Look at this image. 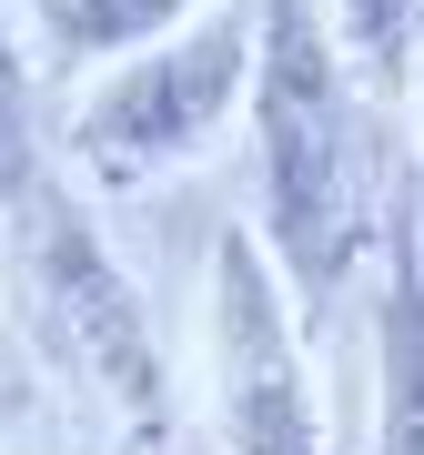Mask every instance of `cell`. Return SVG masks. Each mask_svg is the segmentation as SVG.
<instances>
[{
    "label": "cell",
    "mask_w": 424,
    "mask_h": 455,
    "mask_svg": "<svg viewBox=\"0 0 424 455\" xmlns=\"http://www.w3.org/2000/svg\"><path fill=\"white\" fill-rule=\"evenodd\" d=\"M414 92H424V51H414ZM414 243H424V223H414Z\"/></svg>",
    "instance_id": "30bf717a"
},
{
    "label": "cell",
    "mask_w": 424,
    "mask_h": 455,
    "mask_svg": "<svg viewBox=\"0 0 424 455\" xmlns=\"http://www.w3.org/2000/svg\"><path fill=\"white\" fill-rule=\"evenodd\" d=\"M253 82V11H212V20H182V31L122 51V71L101 82L61 132V172L82 193L122 203V193H152L172 163H192L212 132L232 122V101Z\"/></svg>",
    "instance_id": "3957f363"
},
{
    "label": "cell",
    "mask_w": 424,
    "mask_h": 455,
    "mask_svg": "<svg viewBox=\"0 0 424 455\" xmlns=\"http://www.w3.org/2000/svg\"><path fill=\"white\" fill-rule=\"evenodd\" d=\"M253 152H263V243H273L294 304H324L364 243L354 182V61L324 0H253Z\"/></svg>",
    "instance_id": "6da1fadb"
},
{
    "label": "cell",
    "mask_w": 424,
    "mask_h": 455,
    "mask_svg": "<svg viewBox=\"0 0 424 455\" xmlns=\"http://www.w3.org/2000/svg\"><path fill=\"white\" fill-rule=\"evenodd\" d=\"M202 0H31V51L41 71H82V61H122V51L182 31Z\"/></svg>",
    "instance_id": "8992f818"
},
{
    "label": "cell",
    "mask_w": 424,
    "mask_h": 455,
    "mask_svg": "<svg viewBox=\"0 0 424 455\" xmlns=\"http://www.w3.org/2000/svg\"><path fill=\"white\" fill-rule=\"evenodd\" d=\"M374 455H424V243H384L374 304Z\"/></svg>",
    "instance_id": "5b68a950"
},
{
    "label": "cell",
    "mask_w": 424,
    "mask_h": 455,
    "mask_svg": "<svg viewBox=\"0 0 424 455\" xmlns=\"http://www.w3.org/2000/svg\"><path fill=\"white\" fill-rule=\"evenodd\" d=\"M11 223H20V263H31V304H41L51 355L101 395V415L122 425L131 455H152L172 435V364H162V344H152V314H142V293H131V274L112 263V243H101L82 182L41 172L31 193L11 203Z\"/></svg>",
    "instance_id": "7a4b0ae2"
},
{
    "label": "cell",
    "mask_w": 424,
    "mask_h": 455,
    "mask_svg": "<svg viewBox=\"0 0 424 455\" xmlns=\"http://www.w3.org/2000/svg\"><path fill=\"white\" fill-rule=\"evenodd\" d=\"M31 415H41V364H31V344H0V435Z\"/></svg>",
    "instance_id": "9c48e42d"
},
{
    "label": "cell",
    "mask_w": 424,
    "mask_h": 455,
    "mask_svg": "<svg viewBox=\"0 0 424 455\" xmlns=\"http://www.w3.org/2000/svg\"><path fill=\"white\" fill-rule=\"evenodd\" d=\"M324 11H334V41H343V61H354V71L394 82V71L414 61V20H424V0H324Z\"/></svg>",
    "instance_id": "52a82bcc"
},
{
    "label": "cell",
    "mask_w": 424,
    "mask_h": 455,
    "mask_svg": "<svg viewBox=\"0 0 424 455\" xmlns=\"http://www.w3.org/2000/svg\"><path fill=\"white\" fill-rule=\"evenodd\" d=\"M41 182V132H31V71L11 51V20H0V212Z\"/></svg>",
    "instance_id": "ba28073f"
},
{
    "label": "cell",
    "mask_w": 424,
    "mask_h": 455,
    "mask_svg": "<svg viewBox=\"0 0 424 455\" xmlns=\"http://www.w3.org/2000/svg\"><path fill=\"white\" fill-rule=\"evenodd\" d=\"M202 344H212V415H223V455H324V405H313L294 283H283L263 223H243V212L212 233Z\"/></svg>",
    "instance_id": "277c9868"
}]
</instances>
